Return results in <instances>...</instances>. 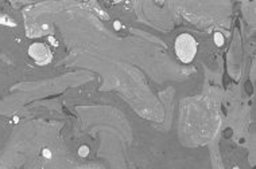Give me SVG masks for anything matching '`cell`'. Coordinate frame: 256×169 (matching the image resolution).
Segmentation results:
<instances>
[{"mask_svg": "<svg viewBox=\"0 0 256 169\" xmlns=\"http://www.w3.org/2000/svg\"><path fill=\"white\" fill-rule=\"evenodd\" d=\"M174 51H175L177 58L182 63H190L197 55L198 43L193 35L183 32L177 36L174 42Z\"/></svg>", "mask_w": 256, "mask_h": 169, "instance_id": "6da1fadb", "label": "cell"}, {"mask_svg": "<svg viewBox=\"0 0 256 169\" xmlns=\"http://www.w3.org/2000/svg\"><path fill=\"white\" fill-rule=\"evenodd\" d=\"M29 55L35 63L38 65H47L53 58V54L50 48L43 43H33L29 47Z\"/></svg>", "mask_w": 256, "mask_h": 169, "instance_id": "7a4b0ae2", "label": "cell"}, {"mask_svg": "<svg viewBox=\"0 0 256 169\" xmlns=\"http://www.w3.org/2000/svg\"><path fill=\"white\" fill-rule=\"evenodd\" d=\"M89 152H90L89 146H86V145H81L80 148H78V152H77V153H78V156H80V157H84V158H85V157H88V156H89Z\"/></svg>", "mask_w": 256, "mask_h": 169, "instance_id": "3957f363", "label": "cell"}, {"mask_svg": "<svg viewBox=\"0 0 256 169\" xmlns=\"http://www.w3.org/2000/svg\"><path fill=\"white\" fill-rule=\"evenodd\" d=\"M214 43H216L217 46H223L224 43H225V39H224V35L221 32H216L214 34Z\"/></svg>", "mask_w": 256, "mask_h": 169, "instance_id": "277c9868", "label": "cell"}, {"mask_svg": "<svg viewBox=\"0 0 256 169\" xmlns=\"http://www.w3.org/2000/svg\"><path fill=\"white\" fill-rule=\"evenodd\" d=\"M42 154H43V157H46V158H50V157H51V152H50L49 149H43V150H42Z\"/></svg>", "mask_w": 256, "mask_h": 169, "instance_id": "5b68a950", "label": "cell"}, {"mask_svg": "<svg viewBox=\"0 0 256 169\" xmlns=\"http://www.w3.org/2000/svg\"><path fill=\"white\" fill-rule=\"evenodd\" d=\"M113 28H115V30H116V31H119V30H120V28H121V23H120V22H119V20L113 22Z\"/></svg>", "mask_w": 256, "mask_h": 169, "instance_id": "8992f818", "label": "cell"}, {"mask_svg": "<svg viewBox=\"0 0 256 169\" xmlns=\"http://www.w3.org/2000/svg\"><path fill=\"white\" fill-rule=\"evenodd\" d=\"M224 134H225V137H230V134H232V130L228 129V130H225V133H224Z\"/></svg>", "mask_w": 256, "mask_h": 169, "instance_id": "52a82bcc", "label": "cell"}]
</instances>
